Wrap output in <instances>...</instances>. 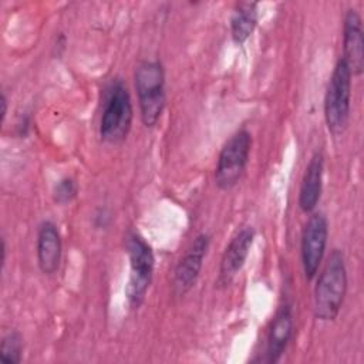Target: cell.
Here are the masks:
<instances>
[{
	"instance_id": "1",
	"label": "cell",
	"mask_w": 364,
	"mask_h": 364,
	"mask_svg": "<svg viewBox=\"0 0 364 364\" xmlns=\"http://www.w3.org/2000/svg\"><path fill=\"white\" fill-rule=\"evenodd\" d=\"M347 293V269L344 255L333 249L314 287V317L321 321L337 318Z\"/></svg>"
},
{
	"instance_id": "2",
	"label": "cell",
	"mask_w": 364,
	"mask_h": 364,
	"mask_svg": "<svg viewBox=\"0 0 364 364\" xmlns=\"http://www.w3.org/2000/svg\"><path fill=\"white\" fill-rule=\"evenodd\" d=\"M141 121L146 128L158 124L166 102L165 73L159 60H142L134 74Z\"/></svg>"
},
{
	"instance_id": "3",
	"label": "cell",
	"mask_w": 364,
	"mask_h": 364,
	"mask_svg": "<svg viewBox=\"0 0 364 364\" xmlns=\"http://www.w3.org/2000/svg\"><path fill=\"white\" fill-rule=\"evenodd\" d=\"M125 250L129 259V277L125 287V296L129 307L136 310L145 301L151 286L155 256L151 245L135 230L127 233Z\"/></svg>"
},
{
	"instance_id": "4",
	"label": "cell",
	"mask_w": 364,
	"mask_h": 364,
	"mask_svg": "<svg viewBox=\"0 0 364 364\" xmlns=\"http://www.w3.org/2000/svg\"><path fill=\"white\" fill-rule=\"evenodd\" d=\"M134 118V109L128 88L121 80H114L105 88L102 114L100 119V136L108 144H121L127 139Z\"/></svg>"
},
{
	"instance_id": "5",
	"label": "cell",
	"mask_w": 364,
	"mask_h": 364,
	"mask_svg": "<svg viewBox=\"0 0 364 364\" xmlns=\"http://www.w3.org/2000/svg\"><path fill=\"white\" fill-rule=\"evenodd\" d=\"M351 73L340 57L333 68L324 94V119L328 131L340 135L346 131L351 109Z\"/></svg>"
},
{
	"instance_id": "6",
	"label": "cell",
	"mask_w": 364,
	"mask_h": 364,
	"mask_svg": "<svg viewBox=\"0 0 364 364\" xmlns=\"http://www.w3.org/2000/svg\"><path fill=\"white\" fill-rule=\"evenodd\" d=\"M252 148V135L246 128L237 129L223 144L215 168V183L222 191L232 189L242 178Z\"/></svg>"
},
{
	"instance_id": "7",
	"label": "cell",
	"mask_w": 364,
	"mask_h": 364,
	"mask_svg": "<svg viewBox=\"0 0 364 364\" xmlns=\"http://www.w3.org/2000/svg\"><path fill=\"white\" fill-rule=\"evenodd\" d=\"M328 237V222L324 213L314 212L306 222L301 232L300 253L304 277L313 280L323 262Z\"/></svg>"
},
{
	"instance_id": "8",
	"label": "cell",
	"mask_w": 364,
	"mask_h": 364,
	"mask_svg": "<svg viewBox=\"0 0 364 364\" xmlns=\"http://www.w3.org/2000/svg\"><path fill=\"white\" fill-rule=\"evenodd\" d=\"M209 245H210V236L208 233H199L192 240V243L189 245L183 256L179 259L173 270V282H172L175 296L183 297L196 284Z\"/></svg>"
},
{
	"instance_id": "9",
	"label": "cell",
	"mask_w": 364,
	"mask_h": 364,
	"mask_svg": "<svg viewBox=\"0 0 364 364\" xmlns=\"http://www.w3.org/2000/svg\"><path fill=\"white\" fill-rule=\"evenodd\" d=\"M255 240V229L250 225L240 226L228 243L219 266L218 287H228L242 270Z\"/></svg>"
},
{
	"instance_id": "10",
	"label": "cell",
	"mask_w": 364,
	"mask_h": 364,
	"mask_svg": "<svg viewBox=\"0 0 364 364\" xmlns=\"http://www.w3.org/2000/svg\"><path fill=\"white\" fill-rule=\"evenodd\" d=\"M351 75H361L364 70L363 21L355 9H348L343 21V57Z\"/></svg>"
},
{
	"instance_id": "11",
	"label": "cell",
	"mask_w": 364,
	"mask_h": 364,
	"mask_svg": "<svg viewBox=\"0 0 364 364\" xmlns=\"http://www.w3.org/2000/svg\"><path fill=\"white\" fill-rule=\"evenodd\" d=\"M63 243L57 225L43 220L37 230V263L44 274H54L61 263Z\"/></svg>"
},
{
	"instance_id": "12",
	"label": "cell",
	"mask_w": 364,
	"mask_h": 364,
	"mask_svg": "<svg viewBox=\"0 0 364 364\" xmlns=\"http://www.w3.org/2000/svg\"><path fill=\"white\" fill-rule=\"evenodd\" d=\"M293 336V313L290 303L284 301L279 306L269 333H267V341H266V363H277L283 353L286 351L290 340Z\"/></svg>"
},
{
	"instance_id": "13",
	"label": "cell",
	"mask_w": 364,
	"mask_h": 364,
	"mask_svg": "<svg viewBox=\"0 0 364 364\" xmlns=\"http://www.w3.org/2000/svg\"><path fill=\"white\" fill-rule=\"evenodd\" d=\"M323 172L324 156L320 151H316L306 166L299 191V206L304 213H311L317 208L323 189Z\"/></svg>"
},
{
	"instance_id": "14",
	"label": "cell",
	"mask_w": 364,
	"mask_h": 364,
	"mask_svg": "<svg viewBox=\"0 0 364 364\" xmlns=\"http://www.w3.org/2000/svg\"><path fill=\"white\" fill-rule=\"evenodd\" d=\"M259 20L257 3L239 1L230 17V37L235 44L242 46L253 34Z\"/></svg>"
},
{
	"instance_id": "15",
	"label": "cell",
	"mask_w": 364,
	"mask_h": 364,
	"mask_svg": "<svg viewBox=\"0 0 364 364\" xmlns=\"http://www.w3.org/2000/svg\"><path fill=\"white\" fill-rule=\"evenodd\" d=\"M23 338L18 331H9L0 344V360L4 364H18L21 361Z\"/></svg>"
},
{
	"instance_id": "16",
	"label": "cell",
	"mask_w": 364,
	"mask_h": 364,
	"mask_svg": "<svg viewBox=\"0 0 364 364\" xmlns=\"http://www.w3.org/2000/svg\"><path fill=\"white\" fill-rule=\"evenodd\" d=\"M78 193V185L74 178L64 176L53 188V199L58 205H67L75 199Z\"/></svg>"
},
{
	"instance_id": "17",
	"label": "cell",
	"mask_w": 364,
	"mask_h": 364,
	"mask_svg": "<svg viewBox=\"0 0 364 364\" xmlns=\"http://www.w3.org/2000/svg\"><path fill=\"white\" fill-rule=\"evenodd\" d=\"M1 107H3V109H1V121H4L6 115H7V98H6L4 94L1 95Z\"/></svg>"
},
{
	"instance_id": "18",
	"label": "cell",
	"mask_w": 364,
	"mask_h": 364,
	"mask_svg": "<svg viewBox=\"0 0 364 364\" xmlns=\"http://www.w3.org/2000/svg\"><path fill=\"white\" fill-rule=\"evenodd\" d=\"M4 260H6V242L4 239H1V263L4 264Z\"/></svg>"
}]
</instances>
